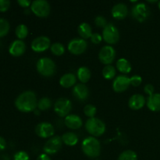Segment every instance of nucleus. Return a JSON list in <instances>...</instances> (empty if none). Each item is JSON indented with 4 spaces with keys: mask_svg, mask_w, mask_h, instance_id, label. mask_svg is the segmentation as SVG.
<instances>
[{
    "mask_svg": "<svg viewBox=\"0 0 160 160\" xmlns=\"http://www.w3.org/2000/svg\"><path fill=\"white\" fill-rule=\"evenodd\" d=\"M15 106L22 112H31L36 109L38 101L36 94L32 91H25L17 96Z\"/></svg>",
    "mask_w": 160,
    "mask_h": 160,
    "instance_id": "1",
    "label": "nucleus"
},
{
    "mask_svg": "<svg viewBox=\"0 0 160 160\" xmlns=\"http://www.w3.org/2000/svg\"><path fill=\"white\" fill-rule=\"evenodd\" d=\"M81 149L86 156L89 158H97L101 152V145L96 138L87 137L83 140L81 144Z\"/></svg>",
    "mask_w": 160,
    "mask_h": 160,
    "instance_id": "2",
    "label": "nucleus"
},
{
    "mask_svg": "<svg viewBox=\"0 0 160 160\" xmlns=\"http://www.w3.org/2000/svg\"><path fill=\"white\" fill-rule=\"evenodd\" d=\"M36 69L42 76L50 78L56 73V66L54 61L48 57L41 58L38 60Z\"/></svg>",
    "mask_w": 160,
    "mask_h": 160,
    "instance_id": "3",
    "label": "nucleus"
},
{
    "mask_svg": "<svg viewBox=\"0 0 160 160\" xmlns=\"http://www.w3.org/2000/svg\"><path fill=\"white\" fill-rule=\"evenodd\" d=\"M85 129L92 137H100L106 132V124L100 119L89 118L85 123Z\"/></svg>",
    "mask_w": 160,
    "mask_h": 160,
    "instance_id": "4",
    "label": "nucleus"
},
{
    "mask_svg": "<svg viewBox=\"0 0 160 160\" xmlns=\"http://www.w3.org/2000/svg\"><path fill=\"white\" fill-rule=\"evenodd\" d=\"M31 10L38 17H46L50 14V4L45 0H35L31 5Z\"/></svg>",
    "mask_w": 160,
    "mask_h": 160,
    "instance_id": "5",
    "label": "nucleus"
},
{
    "mask_svg": "<svg viewBox=\"0 0 160 160\" xmlns=\"http://www.w3.org/2000/svg\"><path fill=\"white\" fill-rule=\"evenodd\" d=\"M102 39L110 45H115L120 39V33L117 27L112 23H108L102 31Z\"/></svg>",
    "mask_w": 160,
    "mask_h": 160,
    "instance_id": "6",
    "label": "nucleus"
},
{
    "mask_svg": "<svg viewBox=\"0 0 160 160\" xmlns=\"http://www.w3.org/2000/svg\"><path fill=\"white\" fill-rule=\"evenodd\" d=\"M72 110V102L66 98H60L55 102L54 111L59 117H66L70 115Z\"/></svg>",
    "mask_w": 160,
    "mask_h": 160,
    "instance_id": "7",
    "label": "nucleus"
},
{
    "mask_svg": "<svg viewBox=\"0 0 160 160\" xmlns=\"http://www.w3.org/2000/svg\"><path fill=\"white\" fill-rule=\"evenodd\" d=\"M132 17L138 22H144L149 17L150 9L145 3L138 2L131 9Z\"/></svg>",
    "mask_w": 160,
    "mask_h": 160,
    "instance_id": "8",
    "label": "nucleus"
},
{
    "mask_svg": "<svg viewBox=\"0 0 160 160\" xmlns=\"http://www.w3.org/2000/svg\"><path fill=\"white\" fill-rule=\"evenodd\" d=\"M62 145V138L56 135L50 138L43 146L44 152L47 155H53L61 149Z\"/></svg>",
    "mask_w": 160,
    "mask_h": 160,
    "instance_id": "9",
    "label": "nucleus"
},
{
    "mask_svg": "<svg viewBox=\"0 0 160 160\" xmlns=\"http://www.w3.org/2000/svg\"><path fill=\"white\" fill-rule=\"evenodd\" d=\"M116 57V50L112 45H105L98 53V59L102 63L106 66L111 65Z\"/></svg>",
    "mask_w": 160,
    "mask_h": 160,
    "instance_id": "10",
    "label": "nucleus"
},
{
    "mask_svg": "<svg viewBox=\"0 0 160 160\" xmlns=\"http://www.w3.org/2000/svg\"><path fill=\"white\" fill-rule=\"evenodd\" d=\"M69 52L73 55H81L86 51L88 48V43L84 39L81 38H76L70 41L68 43Z\"/></svg>",
    "mask_w": 160,
    "mask_h": 160,
    "instance_id": "11",
    "label": "nucleus"
},
{
    "mask_svg": "<svg viewBox=\"0 0 160 160\" xmlns=\"http://www.w3.org/2000/svg\"><path fill=\"white\" fill-rule=\"evenodd\" d=\"M51 47V41L47 36H39L31 42V49L35 52H43Z\"/></svg>",
    "mask_w": 160,
    "mask_h": 160,
    "instance_id": "12",
    "label": "nucleus"
},
{
    "mask_svg": "<svg viewBox=\"0 0 160 160\" xmlns=\"http://www.w3.org/2000/svg\"><path fill=\"white\" fill-rule=\"evenodd\" d=\"M35 133L39 138H49L54 136L55 128L53 125L48 122H42L36 126Z\"/></svg>",
    "mask_w": 160,
    "mask_h": 160,
    "instance_id": "13",
    "label": "nucleus"
},
{
    "mask_svg": "<svg viewBox=\"0 0 160 160\" xmlns=\"http://www.w3.org/2000/svg\"><path fill=\"white\" fill-rule=\"evenodd\" d=\"M131 85L130 78L126 75H119L115 78L112 82V88L114 92L117 93H121L128 90Z\"/></svg>",
    "mask_w": 160,
    "mask_h": 160,
    "instance_id": "14",
    "label": "nucleus"
},
{
    "mask_svg": "<svg viewBox=\"0 0 160 160\" xmlns=\"http://www.w3.org/2000/svg\"><path fill=\"white\" fill-rule=\"evenodd\" d=\"M25 51H26V45L23 40H20V39L13 41L9 47V54L15 57L22 56L24 54Z\"/></svg>",
    "mask_w": 160,
    "mask_h": 160,
    "instance_id": "15",
    "label": "nucleus"
},
{
    "mask_svg": "<svg viewBox=\"0 0 160 160\" xmlns=\"http://www.w3.org/2000/svg\"><path fill=\"white\" fill-rule=\"evenodd\" d=\"M73 95L79 101H84L89 96V90L84 84H78L73 88Z\"/></svg>",
    "mask_w": 160,
    "mask_h": 160,
    "instance_id": "16",
    "label": "nucleus"
},
{
    "mask_svg": "<svg viewBox=\"0 0 160 160\" xmlns=\"http://www.w3.org/2000/svg\"><path fill=\"white\" fill-rule=\"evenodd\" d=\"M146 103L145 96L141 94H134L130 98L128 101V106L133 110H138L144 107Z\"/></svg>",
    "mask_w": 160,
    "mask_h": 160,
    "instance_id": "17",
    "label": "nucleus"
},
{
    "mask_svg": "<svg viewBox=\"0 0 160 160\" xmlns=\"http://www.w3.org/2000/svg\"><path fill=\"white\" fill-rule=\"evenodd\" d=\"M111 13L113 18L117 20H123L128 16V8L124 3H117L112 8Z\"/></svg>",
    "mask_w": 160,
    "mask_h": 160,
    "instance_id": "18",
    "label": "nucleus"
},
{
    "mask_svg": "<svg viewBox=\"0 0 160 160\" xmlns=\"http://www.w3.org/2000/svg\"><path fill=\"white\" fill-rule=\"evenodd\" d=\"M64 123L71 130H78L82 127L83 122L81 117L75 114H70L65 117Z\"/></svg>",
    "mask_w": 160,
    "mask_h": 160,
    "instance_id": "19",
    "label": "nucleus"
},
{
    "mask_svg": "<svg viewBox=\"0 0 160 160\" xmlns=\"http://www.w3.org/2000/svg\"><path fill=\"white\" fill-rule=\"evenodd\" d=\"M146 104L148 109L152 112L160 111V93H154L148 96L146 100Z\"/></svg>",
    "mask_w": 160,
    "mask_h": 160,
    "instance_id": "20",
    "label": "nucleus"
},
{
    "mask_svg": "<svg viewBox=\"0 0 160 160\" xmlns=\"http://www.w3.org/2000/svg\"><path fill=\"white\" fill-rule=\"evenodd\" d=\"M77 82V78L73 73H68L62 75L59 79V84L64 88L74 87V84Z\"/></svg>",
    "mask_w": 160,
    "mask_h": 160,
    "instance_id": "21",
    "label": "nucleus"
},
{
    "mask_svg": "<svg viewBox=\"0 0 160 160\" xmlns=\"http://www.w3.org/2000/svg\"><path fill=\"white\" fill-rule=\"evenodd\" d=\"M78 31L81 38L84 39V40L91 38L92 34H93V33H92V27H91V25L89 24V23H85V22L81 23V24L78 26Z\"/></svg>",
    "mask_w": 160,
    "mask_h": 160,
    "instance_id": "22",
    "label": "nucleus"
},
{
    "mask_svg": "<svg viewBox=\"0 0 160 160\" xmlns=\"http://www.w3.org/2000/svg\"><path fill=\"white\" fill-rule=\"evenodd\" d=\"M62 143L67 146H74L78 143V136L74 132H66L62 134Z\"/></svg>",
    "mask_w": 160,
    "mask_h": 160,
    "instance_id": "23",
    "label": "nucleus"
},
{
    "mask_svg": "<svg viewBox=\"0 0 160 160\" xmlns=\"http://www.w3.org/2000/svg\"><path fill=\"white\" fill-rule=\"evenodd\" d=\"M117 69L123 74H128L131 71V64L128 59L124 58H120L117 62Z\"/></svg>",
    "mask_w": 160,
    "mask_h": 160,
    "instance_id": "24",
    "label": "nucleus"
},
{
    "mask_svg": "<svg viewBox=\"0 0 160 160\" xmlns=\"http://www.w3.org/2000/svg\"><path fill=\"white\" fill-rule=\"evenodd\" d=\"M91 75L92 74L90 70L86 67H81L77 72L78 78L82 84H86L88 82L91 78Z\"/></svg>",
    "mask_w": 160,
    "mask_h": 160,
    "instance_id": "25",
    "label": "nucleus"
},
{
    "mask_svg": "<svg viewBox=\"0 0 160 160\" xmlns=\"http://www.w3.org/2000/svg\"><path fill=\"white\" fill-rule=\"evenodd\" d=\"M117 70L115 67L112 65H107L103 68L102 70V76L106 80H112L115 78Z\"/></svg>",
    "mask_w": 160,
    "mask_h": 160,
    "instance_id": "26",
    "label": "nucleus"
},
{
    "mask_svg": "<svg viewBox=\"0 0 160 160\" xmlns=\"http://www.w3.org/2000/svg\"><path fill=\"white\" fill-rule=\"evenodd\" d=\"M15 33L17 37L18 38V39H20V40H23V39L26 38L27 36H28V27H27L25 24H23V23L19 24L18 26L17 27V28H16Z\"/></svg>",
    "mask_w": 160,
    "mask_h": 160,
    "instance_id": "27",
    "label": "nucleus"
},
{
    "mask_svg": "<svg viewBox=\"0 0 160 160\" xmlns=\"http://www.w3.org/2000/svg\"><path fill=\"white\" fill-rule=\"evenodd\" d=\"M50 50H51L52 53L56 56H62L65 52V48L60 42H55V43L52 44Z\"/></svg>",
    "mask_w": 160,
    "mask_h": 160,
    "instance_id": "28",
    "label": "nucleus"
},
{
    "mask_svg": "<svg viewBox=\"0 0 160 160\" xmlns=\"http://www.w3.org/2000/svg\"><path fill=\"white\" fill-rule=\"evenodd\" d=\"M51 106H52L51 99L47 98V97L42 98L41 99H39L38 101L37 108L38 109V110H41V111L48 110V109L51 108Z\"/></svg>",
    "mask_w": 160,
    "mask_h": 160,
    "instance_id": "29",
    "label": "nucleus"
},
{
    "mask_svg": "<svg viewBox=\"0 0 160 160\" xmlns=\"http://www.w3.org/2000/svg\"><path fill=\"white\" fill-rule=\"evenodd\" d=\"M118 160H138V155L133 150H126L120 153Z\"/></svg>",
    "mask_w": 160,
    "mask_h": 160,
    "instance_id": "30",
    "label": "nucleus"
},
{
    "mask_svg": "<svg viewBox=\"0 0 160 160\" xmlns=\"http://www.w3.org/2000/svg\"><path fill=\"white\" fill-rule=\"evenodd\" d=\"M10 25L9 21L5 18L0 17V37H4L9 32Z\"/></svg>",
    "mask_w": 160,
    "mask_h": 160,
    "instance_id": "31",
    "label": "nucleus"
},
{
    "mask_svg": "<svg viewBox=\"0 0 160 160\" xmlns=\"http://www.w3.org/2000/svg\"><path fill=\"white\" fill-rule=\"evenodd\" d=\"M84 115L88 117V118H93V117H95V114H96L97 109L94 105L88 104L84 106Z\"/></svg>",
    "mask_w": 160,
    "mask_h": 160,
    "instance_id": "32",
    "label": "nucleus"
},
{
    "mask_svg": "<svg viewBox=\"0 0 160 160\" xmlns=\"http://www.w3.org/2000/svg\"><path fill=\"white\" fill-rule=\"evenodd\" d=\"M95 23L98 28H101L104 29L106 25L108 24L106 19L103 16H98L95 19Z\"/></svg>",
    "mask_w": 160,
    "mask_h": 160,
    "instance_id": "33",
    "label": "nucleus"
},
{
    "mask_svg": "<svg viewBox=\"0 0 160 160\" xmlns=\"http://www.w3.org/2000/svg\"><path fill=\"white\" fill-rule=\"evenodd\" d=\"M13 160H30L29 155L24 151H19L14 155Z\"/></svg>",
    "mask_w": 160,
    "mask_h": 160,
    "instance_id": "34",
    "label": "nucleus"
},
{
    "mask_svg": "<svg viewBox=\"0 0 160 160\" xmlns=\"http://www.w3.org/2000/svg\"><path fill=\"white\" fill-rule=\"evenodd\" d=\"M130 81H131V84L134 87H138L140 85L142 82V78L139 75H134L130 78Z\"/></svg>",
    "mask_w": 160,
    "mask_h": 160,
    "instance_id": "35",
    "label": "nucleus"
},
{
    "mask_svg": "<svg viewBox=\"0 0 160 160\" xmlns=\"http://www.w3.org/2000/svg\"><path fill=\"white\" fill-rule=\"evenodd\" d=\"M90 39L92 43L95 44V45H98L102 40V35H101L98 33H93Z\"/></svg>",
    "mask_w": 160,
    "mask_h": 160,
    "instance_id": "36",
    "label": "nucleus"
},
{
    "mask_svg": "<svg viewBox=\"0 0 160 160\" xmlns=\"http://www.w3.org/2000/svg\"><path fill=\"white\" fill-rule=\"evenodd\" d=\"M10 6V1L9 0H0V12H6Z\"/></svg>",
    "mask_w": 160,
    "mask_h": 160,
    "instance_id": "37",
    "label": "nucleus"
},
{
    "mask_svg": "<svg viewBox=\"0 0 160 160\" xmlns=\"http://www.w3.org/2000/svg\"><path fill=\"white\" fill-rule=\"evenodd\" d=\"M144 92H145L147 95H148V96H151V95H152L153 94H154V86L151 84H146V85L145 86V88H144Z\"/></svg>",
    "mask_w": 160,
    "mask_h": 160,
    "instance_id": "38",
    "label": "nucleus"
},
{
    "mask_svg": "<svg viewBox=\"0 0 160 160\" xmlns=\"http://www.w3.org/2000/svg\"><path fill=\"white\" fill-rule=\"evenodd\" d=\"M17 3H18L21 7L28 8L31 5L32 2H31L30 0H18V1H17Z\"/></svg>",
    "mask_w": 160,
    "mask_h": 160,
    "instance_id": "39",
    "label": "nucleus"
},
{
    "mask_svg": "<svg viewBox=\"0 0 160 160\" xmlns=\"http://www.w3.org/2000/svg\"><path fill=\"white\" fill-rule=\"evenodd\" d=\"M37 160H52V159L51 158L49 157L48 155L45 154V153H42V154L39 155V156H38Z\"/></svg>",
    "mask_w": 160,
    "mask_h": 160,
    "instance_id": "40",
    "label": "nucleus"
},
{
    "mask_svg": "<svg viewBox=\"0 0 160 160\" xmlns=\"http://www.w3.org/2000/svg\"><path fill=\"white\" fill-rule=\"evenodd\" d=\"M6 147V142L2 137L0 136V151L4 150Z\"/></svg>",
    "mask_w": 160,
    "mask_h": 160,
    "instance_id": "41",
    "label": "nucleus"
},
{
    "mask_svg": "<svg viewBox=\"0 0 160 160\" xmlns=\"http://www.w3.org/2000/svg\"><path fill=\"white\" fill-rule=\"evenodd\" d=\"M148 2H156V1H148Z\"/></svg>",
    "mask_w": 160,
    "mask_h": 160,
    "instance_id": "42",
    "label": "nucleus"
},
{
    "mask_svg": "<svg viewBox=\"0 0 160 160\" xmlns=\"http://www.w3.org/2000/svg\"><path fill=\"white\" fill-rule=\"evenodd\" d=\"M158 6H159V9H160V1L159 2V4H158Z\"/></svg>",
    "mask_w": 160,
    "mask_h": 160,
    "instance_id": "43",
    "label": "nucleus"
}]
</instances>
